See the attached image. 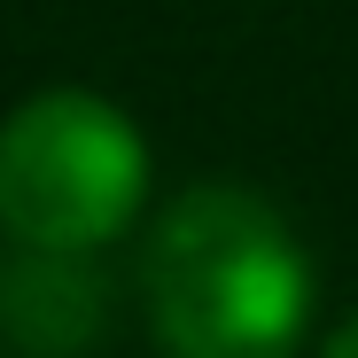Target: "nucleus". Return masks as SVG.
I'll use <instances>...</instances> for the list:
<instances>
[{"label": "nucleus", "mask_w": 358, "mask_h": 358, "mask_svg": "<svg viewBox=\"0 0 358 358\" xmlns=\"http://www.w3.org/2000/svg\"><path fill=\"white\" fill-rule=\"evenodd\" d=\"M141 304L171 358H296L312 327V257L265 195L195 187L148 226Z\"/></svg>", "instance_id": "obj_1"}, {"label": "nucleus", "mask_w": 358, "mask_h": 358, "mask_svg": "<svg viewBox=\"0 0 358 358\" xmlns=\"http://www.w3.org/2000/svg\"><path fill=\"white\" fill-rule=\"evenodd\" d=\"M148 203V148L125 109L55 86L0 125V226L31 250H101Z\"/></svg>", "instance_id": "obj_2"}, {"label": "nucleus", "mask_w": 358, "mask_h": 358, "mask_svg": "<svg viewBox=\"0 0 358 358\" xmlns=\"http://www.w3.org/2000/svg\"><path fill=\"white\" fill-rule=\"evenodd\" d=\"M0 327L31 358H78L109 327V280L86 265V250H16L0 265Z\"/></svg>", "instance_id": "obj_3"}, {"label": "nucleus", "mask_w": 358, "mask_h": 358, "mask_svg": "<svg viewBox=\"0 0 358 358\" xmlns=\"http://www.w3.org/2000/svg\"><path fill=\"white\" fill-rule=\"evenodd\" d=\"M320 358H358V312H350V320L327 335V350H320Z\"/></svg>", "instance_id": "obj_4"}]
</instances>
